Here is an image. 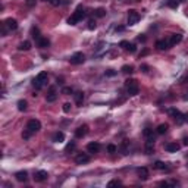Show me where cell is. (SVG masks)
Returning <instances> with one entry per match:
<instances>
[{
  "instance_id": "24",
  "label": "cell",
  "mask_w": 188,
  "mask_h": 188,
  "mask_svg": "<svg viewBox=\"0 0 188 188\" xmlns=\"http://www.w3.org/2000/svg\"><path fill=\"white\" fill-rule=\"evenodd\" d=\"M31 35H33V38H35L37 41L41 38V35H40V31H38V28L37 27H33L31 28Z\"/></svg>"
},
{
  "instance_id": "4",
  "label": "cell",
  "mask_w": 188,
  "mask_h": 188,
  "mask_svg": "<svg viewBox=\"0 0 188 188\" xmlns=\"http://www.w3.org/2000/svg\"><path fill=\"white\" fill-rule=\"evenodd\" d=\"M84 60H85V56H84V53H81V51L74 53V54L71 56V59H69L71 65H81V63H84Z\"/></svg>"
},
{
  "instance_id": "44",
  "label": "cell",
  "mask_w": 188,
  "mask_h": 188,
  "mask_svg": "<svg viewBox=\"0 0 188 188\" xmlns=\"http://www.w3.org/2000/svg\"><path fill=\"white\" fill-rule=\"evenodd\" d=\"M138 41H143V43H144V41H146V37H144V35H138Z\"/></svg>"
},
{
  "instance_id": "26",
  "label": "cell",
  "mask_w": 188,
  "mask_h": 188,
  "mask_svg": "<svg viewBox=\"0 0 188 188\" xmlns=\"http://www.w3.org/2000/svg\"><path fill=\"white\" fill-rule=\"evenodd\" d=\"M179 1H181V0H168V6L172 7V9H176V7L179 6Z\"/></svg>"
},
{
  "instance_id": "18",
  "label": "cell",
  "mask_w": 188,
  "mask_h": 188,
  "mask_svg": "<svg viewBox=\"0 0 188 188\" xmlns=\"http://www.w3.org/2000/svg\"><path fill=\"white\" fill-rule=\"evenodd\" d=\"M15 178H16L19 182H25V181L28 179V173H27L25 171H19V172L15 173Z\"/></svg>"
},
{
  "instance_id": "12",
  "label": "cell",
  "mask_w": 188,
  "mask_h": 188,
  "mask_svg": "<svg viewBox=\"0 0 188 188\" xmlns=\"http://www.w3.org/2000/svg\"><path fill=\"white\" fill-rule=\"evenodd\" d=\"M87 150H88L90 153H99V152H100V143H97V141L90 143V144L87 146Z\"/></svg>"
},
{
  "instance_id": "6",
  "label": "cell",
  "mask_w": 188,
  "mask_h": 188,
  "mask_svg": "<svg viewBox=\"0 0 188 188\" xmlns=\"http://www.w3.org/2000/svg\"><path fill=\"white\" fill-rule=\"evenodd\" d=\"M168 112H169V115H171L172 118L176 120V123H182V122H185V119H184V115H182V113H181V112H179L178 109H175V107H171V109H169Z\"/></svg>"
},
{
  "instance_id": "43",
  "label": "cell",
  "mask_w": 188,
  "mask_h": 188,
  "mask_svg": "<svg viewBox=\"0 0 188 188\" xmlns=\"http://www.w3.org/2000/svg\"><path fill=\"white\" fill-rule=\"evenodd\" d=\"M141 69H143V72H149V66L147 65H141Z\"/></svg>"
},
{
  "instance_id": "42",
  "label": "cell",
  "mask_w": 188,
  "mask_h": 188,
  "mask_svg": "<svg viewBox=\"0 0 188 188\" xmlns=\"http://www.w3.org/2000/svg\"><path fill=\"white\" fill-rule=\"evenodd\" d=\"M50 4L51 6H59V4H60V0H51Z\"/></svg>"
},
{
  "instance_id": "15",
  "label": "cell",
  "mask_w": 188,
  "mask_h": 188,
  "mask_svg": "<svg viewBox=\"0 0 188 188\" xmlns=\"http://www.w3.org/2000/svg\"><path fill=\"white\" fill-rule=\"evenodd\" d=\"M169 40H159L157 43H156V47L159 49V50H166V49H169Z\"/></svg>"
},
{
  "instance_id": "39",
  "label": "cell",
  "mask_w": 188,
  "mask_h": 188,
  "mask_svg": "<svg viewBox=\"0 0 188 188\" xmlns=\"http://www.w3.org/2000/svg\"><path fill=\"white\" fill-rule=\"evenodd\" d=\"M69 110H71V103H65V104H63V112L68 113Z\"/></svg>"
},
{
  "instance_id": "30",
  "label": "cell",
  "mask_w": 188,
  "mask_h": 188,
  "mask_svg": "<svg viewBox=\"0 0 188 188\" xmlns=\"http://www.w3.org/2000/svg\"><path fill=\"white\" fill-rule=\"evenodd\" d=\"M118 185H120V181H119V179H113V181H110V182L107 184V187H109V188L118 187Z\"/></svg>"
},
{
  "instance_id": "20",
  "label": "cell",
  "mask_w": 188,
  "mask_h": 188,
  "mask_svg": "<svg viewBox=\"0 0 188 188\" xmlns=\"http://www.w3.org/2000/svg\"><path fill=\"white\" fill-rule=\"evenodd\" d=\"M168 128H169V126H168V123H160V125L156 128V132H157L159 135H162V134H165V132L168 131Z\"/></svg>"
},
{
  "instance_id": "46",
  "label": "cell",
  "mask_w": 188,
  "mask_h": 188,
  "mask_svg": "<svg viewBox=\"0 0 188 188\" xmlns=\"http://www.w3.org/2000/svg\"><path fill=\"white\" fill-rule=\"evenodd\" d=\"M43 1H49V3H50V1H51V0H43Z\"/></svg>"
},
{
  "instance_id": "35",
  "label": "cell",
  "mask_w": 188,
  "mask_h": 188,
  "mask_svg": "<svg viewBox=\"0 0 188 188\" xmlns=\"http://www.w3.org/2000/svg\"><path fill=\"white\" fill-rule=\"evenodd\" d=\"M62 94H66V96L72 94V88H71V87H63V88H62Z\"/></svg>"
},
{
  "instance_id": "38",
  "label": "cell",
  "mask_w": 188,
  "mask_h": 188,
  "mask_svg": "<svg viewBox=\"0 0 188 188\" xmlns=\"http://www.w3.org/2000/svg\"><path fill=\"white\" fill-rule=\"evenodd\" d=\"M106 75H107V77H115V75H116V71H113V69H107V71H106Z\"/></svg>"
},
{
  "instance_id": "41",
  "label": "cell",
  "mask_w": 188,
  "mask_h": 188,
  "mask_svg": "<svg viewBox=\"0 0 188 188\" xmlns=\"http://www.w3.org/2000/svg\"><path fill=\"white\" fill-rule=\"evenodd\" d=\"M27 6H30V7L35 6V0H27Z\"/></svg>"
},
{
  "instance_id": "33",
  "label": "cell",
  "mask_w": 188,
  "mask_h": 188,
  "mask_svg": "<svg viewBox=\"0 0 188 188\" xmlns=\"http://www.w3.org/2000/svg\"><path fill=\"white\" fill-rule=\"evenodd\" d=\"M154 168H156V169H165V168H166V165H165L163 162H160V160H159V162H156V163H154Z\"/></svg>"
},
{
  "instance_id": "16",
  "label": "cell",
  "mask_w": 188,
  "mask_h": 188,
  "mask_svg": "<svg viewBox=\"0 0 188 188\" xmlns=\"http://www.w3.org/2000/svg\"><path fill=\"white\" fill-rule=\"evenodd\" d=\"M182 41V35L181 34H172L169 37V44L171 46H175V44H178V43H181Z\"/></svg>"
},
{
  "instance_id": "11",
  "label": "cell",
  "mask_w": 188,
  "mask_h": 188,
  "mask_svg": "<svg viewBox=\"0 0 188 188\" xmlns=\"http://www.w3.org/2000/svg\"><path fill=\"white\" fill-rule=\"evenodd\" d=\"M179 149H181V146H179L178 143H168V144L165 146V150H166L168 153H176Z\"/></svg>"
},
{
  "instance_id": "45",
  "label": "cell",
  "mask_w": 188,
  "mask_h": 188,
  "mask_svg": "<svg viewBox=\"0 0 188 188\" xmlns=\"http://www.w3.org/2000/svg\"><path fill=\"white\" fill-rule=\"evenodd\" d=\"M184 144H188V138H184Z\"/></svg>"
},
{
  "instance_id": "17",
  "label": "cell",
  "mask_w": 188,
  "mask_h": 188,
  "mask_svg": "<svg viewBox=\"0 0 188 188\" xmlns=\"http://www.w3.org/2000/svg\"><path fill=\"white\" fill-rule=\"evenodd\" d=\"M74 99H75V104L77 106H82V102H84V93L82 91H78L74 94Z\"/></svg>"
},
{
  "instance_id": "27",
  "label": "cell",
  "mask_w": 188,
  "mask_h": 188,
  "mask_svg": "<svg viewBox=\"0 0 188 188\" xmlns=\"http://www.w3.org/2000/svg\"><path fill=\"white\" fill-rule=\"evenodd\" d=\"M122 72H123V74H132V72H134V68H132L131 65H123V66H122Z\"/></svg>"
},
{
  "instance_id": "21",
  "label": "cell",
  "mask_w": 188,
  "mask_h": 188,
  "mask_svg": "<svg viewBox=\"0 0 188 188\" xmlns=\"http://www.w3.org/2000/svg\"><path fill=\"white\" fill-rule=\"evenodd\" d=\"M18 49L21 51H27V50H30L31 49V43L30 41H22L19 46H18Z\"/></svg>"
},
{
  "instance_id": "5",
  "label": "cell",
  "mask_w": 188,
  "mask_h": 188,
  "mask_svg": "<svg viewBox=\"0 0 188 188\" xmlns=\"http://www.w3.org/2000/svg\"><path fill=\"white\" fill-rule=\"evenodd\" d=\"M27 129L31 131V132L34 134V132H37V131L41 129V122L38 119H30L27 122Z\"/></svg>"
},
{
  "instance_id": "2",
  "label": "cell",
  "mask_w": 188,
  "mask_h": 188,
  "mask_svg": "<svg viewBox=\"0 0 188 188\" xmlns=\"http://www.w3.org/2000/svg\"><path fill=\"white\" fill-rule=\"evenodd\" d=\"M125 88H126V91H128V94L129 96H137L138 91H140V88H138V82L135 80H126L125 81Z\"/></svg>"
},
{
  "instance_id": "29",
  "label": "cell",
  "mask_w": 188,
  "mask_h": 188,
  "mask_svg": "<svg viewBox=\"0 0 188 188\" xmlns=\"http://www.w3.org/2000/svg\"><path fill=\"white\" fill-rule=\"evenodd\" d=\"M152 134H153V129H152V128H149V126L143 131V135H144V137H147V138L152 137Z\"/></svg>"
},
{
  "instance_id": "3",
  "label": "cell",
  "mask_w": 188,
  "mask_h": 188,
  "mask_svg": "<svg viewBox=\"0 0 188 188\" xmlns=\"http://www.w3.org/2000/svg\"><path fill=\"white\" fill-rule=\"evenodd\" d=\"M46 82H47V72H40L34 80H33V85H34L37 90L43 88V85H44Z\"/></svg>"
},
{
  "instance_id": "28",
  "label": "cell",
  "mask_w": 188,
  "mask_h": 188,
  "mask_svg": "<svg viewBox=\"0 0 188 188\" xmlns=\"http://www.w3.org/2000/svg\"><path fill=\"white\" fill-rule=\"evenodd\" d=\"M18 109H19L21 112H24V110L27 109V102H25V100H19V102H18Z\"/></svg>"
},
{
  "instance_id": "47",
  "label": "cell",
  "mask_w": 188,
  "mask_h": 188,
  "mask_svg": "<svg viewBox=\"0 0 188 188\" xmlns=\"http://www.w3.org/2000/svg\"><path fill=\"white\" fill-rule=\"evenodd\" d=\"M132 1H140V0H132Z\"/></svg>"
},
{
  "instance_id": "34",
  "label": "cell",
  "mask_w": 188,
  "mask_h": 188,
  "mask_svg": "<svg viewBox=\"0 0 188 188\" xmlns=\"http://www.w3.org/2000/svg\"><path fill=\"white\" fill-rule=\"evenodd\" d=\"M74 149H75V141H71V143H68V146H66L65 152H72Z\"/></svg>"
},
{
  "instance_id": "1",
  "label": "cell",
  "mask_w": 188,
  "mask_h": 188,
  "mask_svg": "<svg viewBox=\"0 0 188 188\" xmlns=\"http://www.w3.org/2000/svg\"><path fill=\"white\" fill-rule=\"evenodd\" d=\"M82 18H85V12H84L82 6H78V7L75 9V12L69 16L68 24H71V25H77L80 21H82Z\"/></svg>"
},
{
  "instance_id": "31",
  "label": "cell",
  "mask_w": 188,
  "mask_h": 188,
  "mask_svg": "<svg viewBox=\"0 0 188 188\" xmlns=\"http://www.w3.org/2000/svg\"><path fill=\"white\" fill-rule=\"evenodd\" d=\"M126 50L129 51V53H135V51H137V46H135L134 43H129V46L126 47Z\"/></svg>"
},
{
  "instance_id": "14",
  "label": "cell",
  "mask_w": 188,
  "mask_h": 188,
  "mask_svg": "<svg viewBox=\"0 0 188 188\" xmlns=\"http://www.w3.org/2000/svg\"><path fill=\"white\" fill-rule=\"evenodd\" d=\"M47 172L46 171H38L37 173H35V176H34V179L37 181V182H43V181H46L47 179Z\"/></svg>"
},
{
  "instance_id": "37",
  "label": "cell",
  "mask_w": 188,
  "mask_h": 188,
  "mask_svg": "<svg viewBox=\"0 0 188 188\" xmlns=\"http://www.w3.org/2000/svg\"><path fill=\"white\" fill-rule=\"evenodd\" d=\"M96 22L94 21H88V30H96Z\"/></svg>"
},
{
  "instance_id": "32",
  "label": "cell",
  "mask_w": 188,
  "mask_h": 188,
  "mask_svg": "<svg viewBox=\"0 0 188 188\" xmlns=\"http://www.w3.org/2000/svg\"><path fill=\"white\" fill-rule=\"evenodd\" d=\"M116 150H118V147H116L115 144H109V146H107V152H109V153H116Z\"/></svg>"
},
{
  "instance_id": "8",
  "label": "cell",
  "mask_w": 188,
  "mask_h": 188,
  "mask_svg": "<svg viewBox=\"0 0 188 188\" xmlns=\"http://www.w3.org/2000/svg\"><path fill=\"white\" fill-rule=\"evenodd\" d=\"M87 134H88V125H81V126H78L77 131H75V137L77 138L85 137Z\"/></svg>"
},
{
  "instance_id": "25",
  "label": "cell",
  "mask_w": 188,
  "mask_h": 188,
  "mask_svg": "<svg viewBox=\"0 0 188 188\" xmlns=\"http://www.w3.org/2000/svg\"><path fill=\"white\" fill-rule=\"evenodd\" d=\"M94 16H97V18L106 16V9H103V7H99V9H96V10H94Z\"/></svg>"
},
{
  "instance_id": "22",
  "label": "cell",
  "mask_w": 188,
  "mask_h": 188,
  "mask_svg": "<svg viewBox=\"0 0 188 188\" xmlns=\"http://www.w3.org/2000/svg\"><path fill=\"white\" fill-rule=\"evenodd\" d=\"M56 99H57V94H56V93H54V90L51 88V90H50V93H49V94L46 96V100H47L49 103H53L54 100H56Z\"/></svg>"
},
{
  "instance_id": "36",
  "label": "cell",
  "mask_w": 188,
  "mask_h": 188,
  "mask_svg": "<svg viewBox=\"0 0 188 188\" xmlns=\"http://www.w3.org/2000/svg\"><path fill=\"white\" fill-rule=\"evenodd\" d=\"M31 134H33L31 131H28V129H25V131L22 132V138H24V140H28V138L31 137Z\"/></svg>"
},
{
  "instance_id": "10",
  "label": "cell",
  "mask_w": 188,
  "mask_h": 188,
  "mask_svg": "<svg viewBox=\"0 0 188 188\" xmlns=\"http://www.w3.org/2000/svg\"><path fill=\"white\" fill-rule=\"evenodd\" d=\"M3 24L6 25V28H7V30H12V31L18 28V21H16V19H13V18H7Z\"/></svg>"
},
{
  "instance_id": "7",
  "label": "cell",
  "mask_w": 188,
  "mask_h": 188,
  "mask_svg": "<svg viewBox=\"0 0 188 188\" xmlns=\"http://www.w3.org/2000/svg\"><path fill=\"white\" fill-rule=\"evenodd\" d=\"M138 21H140V13L137 10H134V9L128 10V24L129 25H135Z\"/></svg>"
},
{
  "instance_id": "19",
  "label": "cell",
  "mask_w": 188,
  "mask_h": 188,
  "mask_svg": "<svg viewBox=\"0 0 188 188\" xmlns=\"http://www.w3.org/2000/svg\"><path fill=\"white\" fill-rule=\"evenodd\" d=\"M49 46H50V40H49V38L41 37V38L38 40V47H41V49H47Z\"/></svg>"
},
{
  "instance_id": "13",
  "label": "cell",
  "mask_w": 188,
  "mask_h": 188,
  "mask_svg": "<svg viewBox=\"0 0 188 188\" xmlns=\"http://www.w3.org/2000/svg\"><path fill=\"white\" fill-rule=\"evenodd\" d=\"M137 173H138V178L140 179H143V181H146V179H149V169L147 168H138L137 169Z\"/></svg>"
},
{
  "instance_id": "9",
  "label": "cell",
  "mask_w": 188,
  "mask_h": 188,
  "mask_svg": "<svg viewBox=\"0 0 188 188\" xmlns=\"http://www.w3.org/2000/svg\"><path fill=\"white\" fill-rule=\"evenodd\" d=\"M90 162V156L87 153H78L77 157H75V163L77 165H82V163H87Z\"/></svg>"
},
{
  "instance_id": "40",
  "label": "cell",
  "mask_w": 188,
  "mask_h": 188,
  "mask_svg": "<svg viewBox=\"0 0 188 188\" xmlns=\"http://www.w3.org/2000/svg\"><path fill=\"white\" fill-rule=\"evenodd\" d=\"M119 46H120V47H123V49H126V47L129 46V43H128V41H125V40H122V41L119 43Z\"/></svg>"
},
{
  "instance_id": "23",
  "label": "cell",
  "mask_w": 188,
  "mask_h": 188,
  "mask_svg": "<svg viewBox=\"0 0 188 188\" xmlns=\"http://www.w3.org/2000/svg\"><path fill=\"white\" fill-rule=\"evenodd\" d=\"M63 140H65V134H63V132H60V131H59V132H56V134L53 135V141H54V143H62Z\"/></svg>"
}]
</instances>
